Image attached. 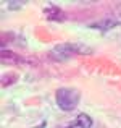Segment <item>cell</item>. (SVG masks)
Listing matches in <instances>:
<instances>
[{"label": "cell", "mask_w": 121, "mask_h": 128, "mask_svg": "<svg viewBox=\"0 0 121 128\" xmlns=\"http://www.w3.org/2000/svg\"><path fill=\"white\" fill-rule=\"evenodd\" d=\"M81 100V92L76 88H58L55 91V102L65 112H71L78 107Z\"/></svg>", "instance_id": "cell-1"}, {"label": "cell", "mask_w": 121, "mask_h": 128, "mask_svg": "<svg viewBox=\"0 0 121 128\" xmlns=\"http://www.w3.org/2000/svg\"><path fill=\"white\" fill-rule=\"evenodd\" d=\"M92 118L87 114H79L76 115L71 122H68L66 125L60 126V128H92Z\"/></svg>", "instance_id": "cell-3"}, {"label": "cell", "mask_w": 121, "mask_h": 128, "mask_svg": "<svg viewBox=\"0 0 121 128\" xmlns=\"http://www.w3.org/2000/svg\"><path fill=\"white\" fill-rule=\"evenodd\" d=\"M45 126H47V122H45V120H44L42 123H39V125H36L34 128H45Z\"/></svg>", "instance_id": "cell-8"}, {"label": "cell", "mask_w": 121, "mask_h": 128, "mask_svg": "<svg viewBox=\"0 0 121 128\" xmlns=\"http://www.w3.org/2000/svg\"><path fill=\"white\" fill-rule=\"evenodd\" d=\"M16 80H18V76H16V75H13V73H8V75H5V78L2 80V86H3V88H8L11 83H15Z\"/></svg>", "instance_id": "cell-6"}, {"label": "cell", "mask_w": 121, "mask_h": 128, "mask_svg": "<svg viewBox=\"0 0 121 128\" xmlns=\"http://www.w3.org/2000/svg\"><path fill=\"white\" fill-rule=\"evenodd\" d=\"M2 58H3V62H10V63H18L19 60H21V57L18 55V54H15L13 50H10V49H3L2 50Z\"/></svg>", "instance_id": "cell-5"}, {"label": "cell", "mask_w": 121, "mask_h": 128, "mask_svg": "<svg viewBox=\"0 0 121 128\" xmlns=\"http://www.w3.org/2000/svg\"><path fill=\"white\" fill-rule=\"evenodd\" d=\"M73 54H84V55H89L92 54V49L82 44H61V46H57L52 52V57H55L58 62L66 60L69 55Z\"/></svg>", "instance_id": "cell-2"}, {"label": "cell", "mask_w": 121, "mask_h": 128, "mask_svg": "<svg viewBox=\"0 0 121 128\" xmlns=\"http://www.w3.org/2000/svg\"><path fill=\"white\" fill-rule=\"evenodd\" d=\"M44 15H45V18L49 20V21H65V18H66L63 10L58 8V6H55V5L45 6V8H44Z\"/></svg>", "instance_id": "cell-4"}, {"label": "cell", "mask_w": 121, "mask_h": 128, "mask_svg": "<svg viewBox=\"0 0 121 128\" xmlns=\"http://www.w3.org/2000/svg\"><path fill=\"white\" fill-rule=\"evenodd\" d=\"M6 6H8L10 10H13V8H21V6H24V2H8V3H6Z\"/></svg>", "instance_id": "cell-7"}]
</instances>
